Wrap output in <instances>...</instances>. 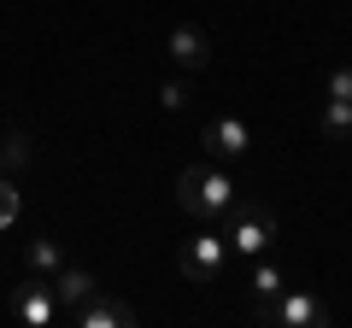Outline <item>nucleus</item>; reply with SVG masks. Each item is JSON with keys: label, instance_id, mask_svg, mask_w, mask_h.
I'll use <instances>...</instances> for the list:
<instances>
[{"label": "nucleus", "instance_id": "f257e3e1", "mask_svg": "<svg viewBox=\"0 0 352 328\" xmlns=\"http://www.w3.org/2000/svg\"><path fill=\"white\" fill-rule=\"evenodd\" d=\"M176 205L194 217H223L235 205V182L217 170V164H188L182 176H176Z\"/></svg>", "mask_w": 352, "mask_h": 328}, {"label": "nucleus", "instance_id": "f03ea898", "mask_svg": "<svg viewBox=\"0 0 352 328\" xmlns=\"http://www.w3.org/2000/svg\"><path fill=\"white\" fill-rule=\"evenodd\" d=\"M229 246H235L241 258H258V253H270V240H276V217H270V205H258V200H241L235 194V205H229Z\"/></svg>", "mask_w": 352, "mask_h": 328}, {"label": "nucleus", "instance_id": "7ed1b4c3", "mask_svg": "<svg viewBox=\"0 0 352 328\" xmlns=\"http://www.w3.org/2000/svg\"><path fill=\"white\" fill-rule=\"evenodd\" d=\"M223 253H229V240L212 235V229H200L194 240H182L176 270H182V281H194V288H212V281L223 276Z\"/></svg>", "mask_w": 352, "mask_h": 328}, {"label": "nucleus", "instance_id": "20e7f679", "mask_svg": "<svg viewBox=\"0 0 352 328\" xmlns=\"http://www.w3.org/2000/svg\"><path fill=\"white\" fill-rule=\"evenodd\" d=\"M258 316H264V323H282V328H329V323H335V311H329L317 293H305V288L282 293L276 305H258Z\"/></svg>", "mask_w": 352, "mask_h": 328}, {"label": "nucleus", "instance_id": "39448f33", "mask_svg": "<svg viewBox=\"0 0 352 328\" xmlns=\"http://www.w3.org/2000/svg\"><path fill=\"white\" fill-rule=\"evenodd\" d=\"M71 323H82V328H135L141 316H135V305H124V299H112L106 288H94V293L71 311Z\"/></svg>", "mask_w": 352, "mask_h": 328}, {"label": "nucleus", "instance_id": "423d86ee", "mask_svg": "<svg viewBox=\"0 0 352 328\" xmlns=\"http://www.w3.org/2000/svg\"><path fill=\"white\" fill-rule=\"evenodd\" d=\"M12 316H18V323H30V328H47L53 316H59V299H53L47 276H30V281H18V288H12Z\"/></svg>", "mask_w": 352, "mask_h": 328}, {"label": "nucleus", "instance_id": "0eeeda50", "mask_svg": "<svg viewBox=\"0 0 352 328\" xmlns=\"http://www.w3.org/2000/svg\"><path fill=\"white\" fill-rule=\"evenodd\" d=\"M164 53H170V65H176L182 76H200L206 65H212V36L194 30V24H176L170 41H164Z\"/></svg>", "mask_w": 352, "mask_h": 328}, {"label": "nucleus", "instance_id": "6e6552de", "mask_svg": "<svg viewBox=\"0 0 352 328\" xmlns=\"http://www.w3.org/2000/svg\"><path fill=\"white\" fill-rule=\"evenodd\" d=\"M247 147H252V135H247L241 117H212V124H206V152H212V159H241Z\"/></svg>", "mask_w": 352, "mask_h": 328}, {"label": "nucleus", "instance_id": "1a4fd4ad", "mask_svg": "<svg viewBox=\"0 0 352 328\" xmlns=\"http://www.w3.org/2000/svg\"><path fill=\"white\" fill-rule=\"evenodd\" d=\"M47 288H53V299H59V311H76V305H82L88 293L100 288V281L88 276L82 264H59V270H53V276H47Z\"/></svg>", "mask_w": 352, "mask_h": 328}, {"label": "nucleus", "instance_id": "9d476101", "mask_svg": "<svg viewBox=\"0 0 352 328\" xmlns=\"http://www.w3.org/2000/svg\"><path fill=\"white\" fill-rule=\"evenodd\" d=\"M24 264L36 270V276H53V270L71 264V258H65V246H59L53 235H36V240H24Z\"/></svg>", "mask_w": 352, "mask_h": 328}, {"label": "nucleus", "instance_id": "9b49d317", "mask_svg": "<svg viewBox=\"0 0 352 328\" xmlns=\"http://www.w3.org/2000/svg\"><path fill=\"white\" fill-rule=\"evenodd\" d=\"M247 293L258 305H276L282 293H288V281H282V270L276 264H252V276H247Z\"/></svg>", "mask_w": 352, "mask_h": 328}, {"label": "nucleus", "instance_id": "f8f14e48", "mask_svg": "<svg viewBox=\"0 0 352 328\" xmlns=\"http://www.w3.org/2000/svg\"><path fill=\"white\" fill-rule=\"evenodd\" d=\"M0 159L12 164V170H24V164L36 159V135H30V129H6V135H0Z\"/></svg>", "mask_w": 352, "mask_h": 328}, {"label": "nucleus", "instance_id": "ddd939ff", "mask_svg": "<svg viewBox=\"0 0 352 328\" xmlns=\"http://www.w3.org/2000/svg\"><path fill=\"white\" fill-rule=\"evenodd\" d=\"M323 135L352 141V100H335V94H329V106H323Z\"/></svg>", "mask_w": 352, "mask_h": 328}, {"label": "nucleus", "instance_id": "4468645a", "mask_svg": "<svg viewBox=\"0 0 352 328\" xmlns=\"http://www.w3.org/2000/svg\"><path fill=\"white\" fill-rule=\"evenodd\" d=\"M159 106H164V112H188V106H194V82H188L182 71H176L170 82L159 89Z\"/></svg>", "mask_w": 352, "mask_h": 328}, {"label": "nucleus", "instance_id": "2eb2a0df", "mask_svg": "<svg viewBox=\"0 0 352 328\" xmlns=\"http://www.w3.org/2000/svg\"><path fill=\"white\" fill-rule=\"evenodd\" d=\"M18 217H24V200H18V188L6 176H0V229H12Z\"/></svg>", "mask_w": 352, "mask_h": 328}, {"label": "nucleus", "instance_id": "dca6fc26", "mask_svg": "<svg viewBox=\"0 0 352 328\" xmlns=\"http://www.w3.org/2000/svg\"><path fill=\"white\" fill-rule=\"evenodd\" d=\"M329 94H335V100H352V71H335V76H329Z\"/></svg>", "mask_w": 352, "mask_h": 328}, {"label": "nucleus", "instance_id": "f3484780", "mask_svg": "<svg viewBox=\"0 0 352 328\" xmlns=\"http://www.w3.org/2000/svg\"><path fill=\"white\" fill-rule=\"evenodd\" d=\"M0 170H6V159H0Z\"/></svg>", "mask_w": 352, "mask_h": 328}]
</instances>
